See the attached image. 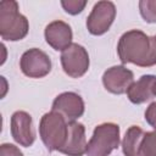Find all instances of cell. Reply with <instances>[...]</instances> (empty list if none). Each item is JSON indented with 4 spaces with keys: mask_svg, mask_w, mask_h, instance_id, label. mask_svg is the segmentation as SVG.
<instances>
[{
    "mask_svg": "<svg viewBox=\"0 0 156 156\" xmlns=\"http://www.w3.org/2000/svg\"><path fill=\"white\" fill-rule=\"evenodd\" d=\"M117 52L122 63L152 67L156 65V39L139 29L128 30L121 35Z\"/></svg>",
    "mask_w": 156,
    "mask_h": 156,
    "instance_id": "obj_1",
    "label": "cell"
},
{
    "mask_svg": "<svg viewBox=\"0 0 156 156\" xmlns=\"http://www.w3.org/2000/svg\"><path fill=\"white\" fill-rule=\"evenodd\" d=\"M29 30L26 16L18 11V4L13 0L0 2V35L4 40L17 41L23 39Z\"/></svg>",
    "mask_w": 156,
    "mask_h": 156,
    "instance_id": "obj_2",
    "label": "cell"
},
{
    "mask_svg": "<svg viewBox=\"0 0 156 156\" xmlns=\"http://www.w3.org/2000/svg\"><path fill=\"white\" fill-rule=\"evenodd\" d=\"M68 134V121L56 111L46 112L39 122V135L45 147L51 151H60L65 145Z\"/></svg>",
    "mask_w": 156,
    "mask_h": 156,
    "instance_id": "obj_3",
    "label": "cell"
},
{
    "mask_svg": "<svg viewBox=\"0 0 156 156\" xmlns=\"http://www.w3.org/2000/svg\"><path fill=\"white\" fill-rule=\"evenodd\" d=\"M119 146V126L106 122L95 127L87 144V156H108Z\"/></svg>",
    "mask_w": 156,
    "mask_h": 156,
    "instance_id": "obj_4",
    "label": "cell"
},
{
    "mask_svg": "<svg viewBox=\"0 0 156 156\" xmlns=\"http://www.w3.org/2000/svg\"><path fill=\"white\" fill-rule=\"evenodd\" d=\"M124 156H156V128L144 132L139 126L127 129L122 140Z\"/></svg>",
    "mask_w": 156,
    "mask_h": 156,
    "instance_id": "obj_5",
    "label": "cell"
},
{
    "mask_svg": "<svg viewBox=\"0 0 156 156\" xmlns=\"http://www.w3.org/2000/svg\"><path fill=\"white\" fill-rule=\"evenodd\" d=\"M61 65L65 73L72 78L83 77L89 68V55L84 46L72 43L61 54Z\"/></svg>",
    "mask_w": 156,
    "mask_h": 156,
    "instance_id": "obj_6",
    "label": "cell"
},
{
    "mask_svg": "<svg viewBox=\"0 0 156 156\" xmlns=\"http://www.w3.org/2000/svg\"><path fill=\"white\" fill-rule=\"evenodd\" d=\"M116 17V6L112 1H98L87 18L88 32L93 35L105 34Z\"/></svg>",
    "mask_w": 156,
    "mask_h": 156,
    "instance_id": "obj_7",
    "label": "cell"
},
{
    "mask_svg": "<svg viewBox=\"0 0 156 156\" xmlns=\"http://www.w3.org/2000/svg\"><path fill=\"white\" fill-rule=\"evenodd\" d=\"M20 67L22 73L29 78H43L51 71V60L40 49L32 48L21 56Z\"/></svg>",
    "mask_w": 156,
    "mask_h": 156,
    "instance_id": "obj_8",
    "label": "cell"
},
{
    "mask_svg": "<svg viewBox=\"0 0 156 156\" xmlns=\"http://www.w3.org/2000/svg\"><path fill=\"white\" fill-rule=\"evenodd\" d=\"M134 83V74L123 65L112 66L102 74V84L105 89L112 94H124Z\"/></svg>",
    "mask_w": 156,
    "mask_h": 156,
    "instance_id": "obj_9",
    "label": "cell"
},
{
    "mask_svg": "<svg viewBox=\"0 0 156 156\" xmlns=\"http://www.w3.org/2000/svg\"><path fill=\"white\" fill-rule=\"evenodd\" d=\"M11 135L21 146L29 147L35 141L32 116L26 111H16L11 116Z\"/></svg>",
    "mask_w": 156,
    "mask_h": 156,
    "instance_id": "obj_10",
    "label": "cell"
},
{
    "mask_svg": "<svg viewBox=\"0 0 156 156\" xmlns=\"http://www.w3.org/2000/svg\"><path fill=\"white\" fill-rule=\"evenodd\" d=\"M84 110L85 106L82 96L73 91H65L57 95L52 102V111L62 115L68 122L82 117Z\"/></svg>",
    "mask_w": 156,
    "mask_h": 156,
    "instance_id": "obj_11",
    "label": "cell"
},
{
    "mask_svg": "<svg viewBox=\"0 0 156 156\" xmlns=\"http://www.w3.org/2000/svg\"><path fill=\"white\" fill-rule=\"evenodd\" d=\"M45 40L46 43L57 51H63L72 44V28L68 23L63 21H54L50 22L45 27Z\"/></svg>",
    "mask_w": 156,
    "mask_h": 156,
    "instance_id": "obj_12",
    "label": "cell"
},
{
    "mask_svg": "<svg viewBox=\"0 0 156 156\" xmlns=\"http://www.w3.org/2000/svg\"><path fill=\"white\" fill-rule=\"evenodd\" d=\"M60 152L68 156H83L87 152L85 127L82 123L77 121L68 122L67 139Z\"/></svg>",
    "mask_w": 156,
    "mask_h": 156,
    "instance_id": "obj_13",
    "label": "cell"
},
{
    "mask_svg": "<svg viewBox=\"0 0 156 156\" xmlns=\"http://www.w3.org/2000/svg\"><path fill=\"white\" fill-rule=\"evenodd\" d=\"M127 96L133 104H144L156 96V76L145 74L134 82L127 90Z\"/></svg>",
    "mask_w": 156,
    "mask_h": 156,
    "instance_id": "obj_14",
    "label": "cell"
},
{
    "mask_svg": "<svg viewBox=\"0 0 156 156\" xmlns=\"http://www.w3.org/2000/svg\"><path fill=\"white\" fill-rule=\"evenodd\" d=\"M139 11L147 23H156V0H140Z\"/></svg>",
    "mask_w": 156,
    "mask_h": 156,
    "instance_id": "obj_15",
    "label": "cell"
},
{
    "mask_svg": "<svg viewBox=\"0 0 156 156\" xmlns=\"http://www.w3.org/2000/svg\"><path fill=\"white\" fill-rule=\"evenodd\" d=\"M61 6L63 7V10L67 13L78 15L87 6V1L85 0H62L61 1Z\"/></svg>",
    "mask_w": 156,
    "mask_h": 156,
    "instance_id": "obj_16",
    "label": "cell"
},
{
    "mask_svg": "<svg viewBox=\"0 0 156 156\" xmlns=\"http://www.w3.org/2000/svg\"><path fill=\"white\" fill-rule=\"evenodd\" d=\"M0 156H23V152L13 144H1Z\"/></svg>",
    "mask_w": 156,
    "mask_h": 156,
    "instance_id": "obj_17",
    "label": "cell"
},
{
    "mask_svg": "<svg viewBox=\"0 0 156 156\" xmlns=\"http://www.w3.org/2000/svg\"><path fill=\"white\" fill-rule=\"evenodd\" d=\"M145 121L154 128H156V101L151 102L145 111Z\"/></svg>",
    "mask_w": 156,
    "mask_h": 156,
    "instance_id": "obj_18",
    "label": "cell"
},
{
    "mask_svg": "<svg viewBox=\"0 0 156 156\" xmlns=\"http://www.w3.org/2000/svg\"><path fill=\"white\" fill-rule=\"evenodd\" d=\"M155 39H156V35H155Z\"/></svg>",
    "mask_w": 156,
    "mask_h": 156,
    "instance_id": "obj_19",
    "label": "cell"
}]
</instances>
